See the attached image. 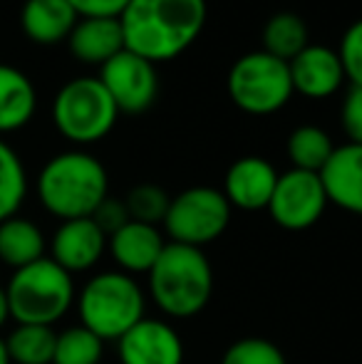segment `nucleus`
Instances as JSON below:
<instances>
[{
    "label": "nucleus",
    "mask_w": 362,
    "mask_h": 364,
    "mask_svg": "<svg viewBox=\"0 0 362 364\" xmlns=\"http://www.w3.org/2000/svg\"><path fill=\"white\" fill-rule=\"evenodd\" d=\"M280 173L271 161L261 156H241L233 161L223 178V196L231 208L241 211H263L271 203Z\"/></svg>",
    "instance_id": "13"
},
{
    "label": "nucleus",
    "mask_w": 362,
    "mask_h": 364,
    "mask_svg": "<svg viewBox=\"0 0 362 364\" xmlns=\"http://www.w3.org/2000/svg\"><path fill=\"white\" fill-rule=\"evenodd\" d=\"M70 53L85 65H107L124 50L119 18H80L68 38Z\"/></svg>",
    "instance_id": "18"
},
{
    "label": "nucleus",
    "mask_w": 362,
    "mask_h": 364,
    "mask_svg": "<svg viewBox=\"0 0 362 364\" xmlns=\"http://www.w3.org/2000/svg\"><path fill=\"white\" fill-rule=\"evenodd\" d=\"M55 335L53 327L45 325H18L5 337L10 364H53L55 357Z\"/></svg>",
    "instance_id": "22"
},
{
    "label": "nucleus",
    "mask_w": 362,
    "mask_h": 364,
    "mask_svg": "<svg viewBox=\"0 0 362 364\" xmlns=\"http://www.w3.org/2000/svg\"><path fill=\"white\" fill-rule=\"evenodd\" d=\"M105 342L87 327H68L58 335L53 364H100Z\"/></svg>",
    "instance_id": "25"
},
{
    "label": "nucleus",
    "mask_w": 362,
    "mask_h": 364,
    "mask_svg": "<svg viewBox=\"0 0 362 364\" xmlns=\"http://www.w3.org/2000/svg\"><path fill=\"white\" fill-rule=\"evenodd\" d=\"M78 20L80 15L70 0H25L20 10V28L25 38L38 45L65 43Z\"/></svg>",
    "instance_id": "17"
},
{
    "label": "nucleus",
    "mask_w": 362,
    "mask_h": 364,
    "mask_svg": "<svg viewBox=\"0 0 362 364\" xmlns=\"http://www.w3.org/2000/svg\"><path fill=\"white\" fill-rule=\"evenodd\" d=\"M171 196L156 183H139L124 198V206L129 211V218L137 223L156 225L164 223L166 211H169Z\"/></svg>",
    "instance_id": "26"
},
{
    "label": "nucleus",
    "mask_w": 362,
    "mask_h": 364,
    "mask_svg": "<svg viewBox=\"0 0 362 364\" xmlns=\"http://www.w3.org/2000/svg\"><path fill=\"white\" fill-rule=\"evenodd\" d=\"M328 203L362 216V144L335 146L333 156L320 171Z\"/></svg>",
    "instance_id": "15"
},
{
    "label": "nucleus",
    "mask_w": 362,
    "mask_h": 364,
    "mask_svg": "<svg viewBox=\"0 0 362 364\" xmlns=\"http://www.w3.org/2000/svg\"><path fill=\"white\" fill-rule=\"evenodd\" d=\"M10 312H8V297H5V288L0 285V327L8 322Z\"/></svg>",
    "instance_id": "32"
},
{
    "label": "nucleus",
    "mask_w": 362,
    "mask_h": 364,
    "mask_svg": "<svg viewBox=\"0 0 362 364\" xmlns=\"http://www.w3.org/2000/svg\"><path fill=\"white\" fill-rule=\"evenodd\" d=\"M38 109V92L23 70L0 63V134L28 124Z\"/></svg>",
    "instance_id": "19"
},
{
    "label": "nucleus",
    "mask_w": 362,
    "mask_h": 364,
    "mask_svg": "<svg viewBox=\"0 0 362 364\" xmlns=\"http://www.w3.org/2000/svg\"><path fill=\"white\" fill-rule=\"evenodd\" d=\"M221 364H288V360L283 350L266 337H243L223 352Z\"/></svg>",
    "instance_id": "27"
},
{
    "label": "nucleus",
    "mask_w": 362,
    "mask_h": 364,
    "mask_svg": "<svg viewBox=\"0 0 362 364\" xmlns=\"http://www.w3.org/2000/svg\"><path fill=\"white\" fill-rule=\"evenodd\" d=\"M226 87L233 105L246 114L256 117L283 109L295 95L288 63L263 50L238 58L226 77Z\"/></svg>",
    "instance_id": "7"
},
{
    "label": "nucleus",
    "mask_w": 362,
    "mask_h": 364,
    "mask_svg": "<svg viewBox=\"0 0 362 364\" xmlns=\"http://www.w3.org/2000/svg\"><path fill=\"white\" fill-rule=\"evenodd\" d=\"M0 364H10L8 350H5V340H0Z\"/></svg>",
    "instance_id": "33"
},
{
    "label": "nucleus",
    "mask_w": 362,
    "mask_h": 364,
    "mask_svg": "<svg viewBox=\"0 0 362 364\" xmlns=\"http://www.w3.org/2000/svg\"><path fill=\"white\" fill-rule=\"evenodd\" d=\"M147 275L151 300L169 317H193L211 300L213 270L201 248L166 243Z\"/></svg>",
    "instance_id": "3"
},
{
    "label": "nucleus",
    "mask_w": 362,
    "mask_h": 364,
    "mask_svg": "<svg viewBox=\"0 0 362 364\" xmlns=\"http://www.w3.org/2000/svg\"><path fill=\"white\" fill-rule=\"evenodd\" d=\"M45 235L30 218L13 216L0 223V260L8 268L20 270L45 258Z\"/></svg>",
    "instance_id": "20"
},
{
    "label": "nucleus",
    "mask_w": 362,
    "mask_h": 364,
    "mask_svg": "<svg viewBox=\"0 0 362 364\" xmlns=\"http://www.w3.org/2000/svg\"><path fill=\"white\" fill-rule=\"evenodd\" d=\"M117 355L122 364H181L183 342L171 325L144 317L117 340Z\"/></svg>",
    "instance_id": "11"
},
{
    "label": "nucleus",
    "mask_w": 362,
    "mask_h": 364,
    "mask_svg": "<svg viewBox=\"0 0 362 364\" xmlns=\"http://www.w3.org/2000/svg\"><path fill=\"white\" fill-rule=\"evenodd\" d=\"M107 248H110L112 258L119 265L122 273L134 275V273H149L154 268L161 250L166 248V240L156 225L129 220L115 235H110Z\"/></svg>",
    "instance_id": "16"
},
{
    "label": "nucleus",
    "mask_w": 362,
    "mask_h": 364,
    "mask_svg": "<svg viewBox=\"0 0 362 364\" xmlns=\"http://www.w3.org/2000/svg\"><path fill=\"white\" fill-rule=\"evenodd\" d=\"M293 92H300L308 100H325L335 95L345 82V70L338 50L325 45H308L300 55L288 63Z\"/></svg>",
    "instance_id": "14"
},
{
    "label": "nucleus",
    "mask_w": 362,
    "mask_h": 364,
    "mask_svg": "<svg viewBox=\"0 0 362 364\" xmlns=\"http://www.w3.org/2000/svg\"><path fill=\"white\" fill-rule=\"evenodd\" d=\"M206 18V0H129L119 15L124 50L154 65L169 63L196 43Z\"/></svg>",
    "instance_id": "1"
},
{
    "label": "nucleus",
    "mask_w": 362,
    "mask_h": 364,
    "mask_svg": "<svg viewBox=\"0 0 362 364\" xmlns=\"http://www.w3.org/2000/svg\"><path fill=\"white\" fill-rule=\"evenodd\" d=\"M107 168L87 151H63L43 166L38 176V198L48 213L60 220L90 218L110 193Z\"/></svg>",
    "instance_id": "2"
},
{
    "label": "nucleus",
    "mask_w": 362,
    "mask_h": 364,
    "mask_svg": "<svg viewBox=\"0 0 362 364\" xmlns=\"http://www.w3.org/2000/svg\"><path fill=\"white\" fill-rule=\"evenodd\" d=\"M28 196V173L25 164L13 146L0 139V223L18 216Z\"/></svg>",
    "instance_id": "24"
},
{
    "label": "nucleus",
    "mask_w": 362,
    "mask_h": 364,
    "mask_svg": "<svg viewBox=\"0 0 362 364\" xmlns=\"http://www.w3.org/2000/svg\"><path fill=\"white\" fill-rule=\"evenodd\" d=\"M308 25L300 15L283 10V13H275L266 20L263 25V53L273 55V58L290 63L295 55H300L308 48Z\"/></svg>",
    "instance_id": "21"
},
{
    "label": "nucleus",
    "mask_w": 362,
    "mask_h": 364,
    "mask_svg": "<svg viewBox=\"0 0 362 364\" xmlns=\"http://www.w3.org/2000/svg\"><path fill=\"white\" fill-rule=\"evenodd\" d=\"M231 223V203L226 201L223 191L211 186H191L171 198L169 211L164 218V228L171 243L203 245L213 243L226 233Z\"/></svg>",
    "instance_id": "8"
},
{
    "label": "nucleus",
    "mask_w": 362,
    "mask_h": 364,
    "mask_svg": "<svg viewBox=\"0 0 362 364\" xmlns=\"http://www.w3.org/2000/svg\"><path fill=\"white\" fill-rule=\"evenodd\" d=\"M82 327L95 332L102 342L119 340L139 320H144V292L132 275L107 270L87 280L78 297Z\"/></svg>",
    "instance_id": "5"
},
{
    "label": "nucleus",
    "mask_w": 362,
    "mask_h": 364,
    "mask_svg": "<svg viewBox=\"0 0 362 364\" xmlns=\"http://www.w3.org/2000/svg\"><path fill=\"white\" fill-rule=\"evenodd\" d=\"M5 297L10 317L18 325L53 327L73 307L75 283L68 270L45 255L25 268L13 270L5 285Z\"/></svg>",
    "instance_id": "4"
},
{
    "label": "nucleus",
    "mask_w": 362,
    "mask_h": 364,
    "mask_svg": "<svg viewBox=\"0 0 362 364\" xmlns=\"http://www.w3.org/2000/svg\"><path fill=\"white\" fill-rule=\"evenodd\" d=\"M90 218L100 225V230L107 235V240H110V235H115L122 225H127L132 220L129 211H127V206H124V201H119V198H112V196H107L105 201L97 206V211L92 213Z\"/></svg>",
    "instance_id": "30"
},
{
    "label": "nucleus",
    "mask_w": 362,
    "mask_h": 364,
    "mask_svg": "<svg viewBox=\"0 0 362 364\" xmlns=\"http://www.w3.org/2000/svg\"><path fill=\"white\" fill-rule=\"evenodd\" d=\"M325 206H328V196H325L320 173L290 168L278 176L268 213L280 228L308 230L320 220Z\"/></svg>",
    "instance_id": "10"
},
{
    "label": "nucleus",
    "mask_w": 362,
    "mask_h": 364,
    "mask_svg": "<svg viewBox=\"0 0 362 364\" xmlns=\"http://www.w3.org/2000/svg\"><path fill=\"white\" fill-rule=\"evenodd\" d=\"M100 82L115 100L119 114H142L151 109L159 97L156 65L139 55L122 50L100 68Z\"/></svg>",
    "instance_id": "9"
},
{
    "label": "nucleus",
    "mask_w": 362,
    "mask_h": 364,
    "mask_svg": "<svg viewBox=\"0 0 362 364\" xmlns=\"http://www.w3.org/2000/svg\"><path fill=\"white\" fill-rule=\"evenodd\" d=\"M340 124L348 134L350 144H362V87L350 85L340 107Z\"/></svg>",
    "instance_id": "29"
},
{
    "label": "nucleus",
    "mask_w": 362,
    "mask_h": 364,
    "mask_svg": "<svg viewBox=\"0 0 362 364\" xmlns=\"http://www.w3.org/2000/svg\"><path fill=\"white\" fill-rule=\"evenodd\" d=\"M80 18H119L129 0H70Z\"/></svg>",
    "instance_id": "31"
},
{
    "label": "nucleus",
    "mask_w": 362,
    "mask_h": 364,
    "mask_svg": "<svg viewBox=\"0 0 362 364\" xmlns=\"http://www.w3.org/2000/svg\"><path fill=\"white\" fill-rule=\"evenodd\" d=\"M333 151L335 144L328 132L315 124L298 127L288 136V156L293 161V168H300V171L320 173L328 159L333 156Z\"/></svg>",
    "instance_id": "23"
},
{
    "label": "nucleus",
    "mask_w": 362,
    "mask_h": 364,
    "mask_svg": "<svg viewBox=\"0 0 362 364\" xmlns=\"http://www.w3.org/2000/svg\"><path fill=\"white\" fill-rule=\"evenodd\" d=\"M105 250L107 235L92 218L63 220L50 240V258L70 275L95 268Z\"/></svg>",
    "instance_id": "12"
},
{
    "label": "nucleus",
    "mask_w": 362,
    "mask_h": 364,
    "mask_svg": "<svg viewBox=\"0 0 362 364\" xmlns=\"http://www.w3.org/2000/svg\"><path fill=\"white\" fill-rule=\"evenodd\" d=\"M115 100L100 77H78L60 87L53 102L55 129L73 144H95L102 141L117 124Z\"/></svg>",
    "instance_id": "6"
},
{
    "label": "nucleus",
    "mask_w": 362,
    "mask_h": 364,
    "mask_svg": "<svg viewBox=\"0 0 362 364\" xmlns=\"http://www.w3.org/2000/svg\"><path fill=\"white\" fill-rule=\"evenodd\" d=\"M340 63H343L345 77L350 85L362 87V18L355 20L348 30H345L343 40H340Z\"/></svg>",
    "instance_id": "28"
}]
</instances>
